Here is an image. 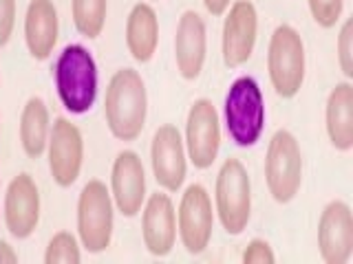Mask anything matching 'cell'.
<instances>
[{
	"instance_id": "1",
	"label": "cell",
	"mask_w": 353,
	"mask_h": 264,
	"mask_svg": "<svg viewBox=\"0 0 353 264\" xmlns=\"http://www.w3.org/2000/svg\"><path fill=\"white\" fill-rule=\"evenodd\" d=\"M104 117L110 135L119 141H135L146 126L148 93L135 69L113 73L104 97Z\"/></svg>"
},
{
	"instance_id": "2",
	"label": "cell",
	"mask_w": 353,
	"mask_h": 264,
	"mask_svg": "<svg viewBox=\"0 0 353 264\" xmlns=\"http://www.w3.org/2000/svg\"><path fill=\"white\" fill-rule=\"evenodd\" d=\"M97 64L86 47L69 44L55 62V91L71 115H86L97 99Z\"/></svg>"
},
{
	"instance_id": "3",
	"label": "cell",
	"mask_w": 353,
	"mask_h": 264,
	"mask_svg": "<svg viewBox=\"0 0 353 264\" xmlns=\"http://www.w3.org/2000/svg\"><path fill=\"white\" fill-rule=\"evenodd\" d=\"M225 128L239 148L256 146L265 130V99L259 82L250 75L236 77L225 95Z\"/></svg>"
},
{
	"instance_id": "4",
	"label": "cell",
	"mask_w": 353,
	"mask_h": 264,
	"mask_svg": "<svg viewBox=\"0 0 353 264\" xmlns=\"http://www.w3.org/2000/svg\"><path fill=\"white\" fill-rule=\"evenodd\" d=\"M305 42L294 27L279 25L270 38L268 73L274 93L294 99L305 84Z\"/></svg>"
},
{
	"instance_id": "5",
	"label": "cell",
	"mask_w": 353,
	"mask_h": 264,
	"mask_svg": "<svg viewBox=\"0 0 353 264\" xmlns=\"http://www.w3.org/2000/svg\"><path fill=\"white\" fill-rule=\"evenodd\" d=\"M214 203L221 227L230 236H241L252 216V181L239 159H228L216 174Z\"/></svg>"
},
{
	"instance_id": "6",
	"label": "cell",
	"mask_w": 353,
	"mask_h": 264,
	"mask_svg": "<svg viewBox=\"0 0 353 264\" xmlns=\"http://www.w3.org/2000/svg\"><path fill=\"white\" fill-rule=\"evenodd\" d=\"M115 225V205L110 190L99 181H88L77 198V238L88 253H102L110 247Z\"/></svg>"
},
{
	"instance_id": "7",
	"label": "cell",
	"mask_w": 353,
	"mask_h": 264,
	"mask_svg": "<svg viewBox=\"0 0 353 264\" xmlns=\"http://www.w3.org/2000/svg\"><path fill=\"white\" fill-rule=\"evenodd\" d=\"M265 183L276 203H292L303 185V152L290 130H276L265 154Z\"/></svg>"
},
{
	"instance_id": "8",
	"label": "cell",
	"mask_w": 353,
	"mask_h": 264,
	"mask_svg": "<svg viewBox=\"0 0 353 264\" xmlns=\"http://www.w3.org/2000/svg\"><path fill=\"white\" fill-rule=\"evenodd\" d=\"M183 143L188 159L196 170L212 168L221 148V119L210 99H196L188 110Z\"/></svg>"
},
{
	"instance_id": "9",
	"label": "cell",
	"mask_w": 353,
	"mask_h": 264,
	"mask_svg": "<svg viewBox=\"0 0 353 264\" xmlns=\"http://www.w3.org/2000/svg\"><path fill=\"white\" fill-rule=\"evenodd\" d=\"M214 229V212L212 201L203 185L192 183L185 187L181 196L179 212H176V234L188 253L199 256L203 253L212 240Z\"/></svg>"
},
{
	"instance_id": "10",
	"label": "cell",
	"mask_w": 353,
	"mask_h": 264,
	"mask_svg": "<svg viewBox=\"0 0 353 264\" xmlns=\"http://www.w3.org/2000/svg\"><path fill=\"white\" fill-rule=\"evenodd\" d=\"M47 154L49 172L60 187H71L80 179L84 165V137L71 119L58 117L53 121Z\"/></svg>"
},
{
	"instance_id": "11",
	"label": "cell",
	"mask_w": 353,
	"mask_h": 264,
	"mask_svg": "<svg viewBox=\"0 0 353 264\" xmlns=\"http://www.w3.org/2000/svg\"><path fill=\"white\" fill-rule=\"evenodd\" d=\"M150 165L157 185L165 192H179L188 174L185 143L176 126L163 124L154 130L150 143Z\"/></svg>"
},
{
	"instance_id": "12",
	"label": "cell",
	"mask_w": 353,
	"mask_h": 264,
	"mask_svg": "<svg viewBox=\"0 0 353 264\" xmlns=\"http://www.w3.org/2000/svg\"><path fill=\"white\" fill-rule=\"evenodd\" d=\"M223 22V38H221V53L223 62L230 69H239L245 64L254 47H256L259 36V14L250 0H236L225 11Z\"/></svg>"
},
{
	"instance_id": "13",
	"label": "cell",
	"mask_w": 353,
	"mask_h": 264,
	"mask_svg": "<svg viewBox=\"0 0 353 264\" xmlns=\"http://www.w3.org/2000/svg\"><path fill=\"white\" fill-rule=\"evenodd\" d=\"M3 223L18 240H27L40 223V190L33 176L20 172L11 179L5 192Z\"/></svg>"
},
{
	"instance_id": "14",
	"label": "cell",
	"mask_w": 353,
	"mask_h": 264,
	"mask_svg": "<svg viewBox=\"0 0 353 264\" xmlns=\"http://www.w3.org/2000/svg\"><path fill=\"white\" fill-rule=\"evenodd\" d=\"M110 198L126 218H135L146 203V172L137 152L121 150L110 170Z\"/></svg>"
},
{
	"instance_id": "15",
	"label": "cell",
	"mask_w": 353,
	"mask_h": 264,
	"mask_svg": "<svg viewBox=\"0 0 353 264\" xmlns=\"http://www.w3.org/2000/svg\"><path fill=\"white\" fill-rule=\"evenodd\" d=\"M318 249L325 264H347L353 253V212L345 201H331L318 220Z\"/></svg>"
},
{
	"instance_id": "16",
	"label": "cell",
	"mask_w": 353,
	"mask_h": 264,
	"mask_svg": "<svg viewBox=\"0 0 353 264\" xmlns=\"http://www.w3.org/2000/svg\"><path fill=\"white\" fill-rule=\"evenodd\" d=\"M141 238L152 256L163 258L176 242V212L165 192L150 194L141 207Z\"/></svg>"
},
{
	"instance_id": "17",
	"label": "cell",
	"mask_w": 353,
	"mask_h": 264,
	"mask_svg": "<svg viewBox=\"0 0 353 264\" xmlns=\"http://www.w3.org/2000/svg\"><path fill=\"white\" fill-rule=\"evenodd\" d=\"M208 53V33L205 22L196 11H183L176 25L174 36V60L181 77L194 82L203 71Z\"/></svg>"
},
{
	"instance_id": "18",
	"label": "cell",
	"mask_w": 353,
	"mask_h": 264,
	"mask_svg": "<svg viewBox=\"0 0 353 264\" xmlns=\"http://www.w3.org/2000/svg\"><path fill=\"white\" fill-rule=\"evenodd\" d=\"M60 18L53 0H31L25 14V44L33 60L44 62L58 44Z\"/></svg>"
},
{
	"instance_id": "19",
	"label": "cell",
	"mask_w": 353,
	"mask_h": 264,
	"mask_svg": "<svg viewBox=\"0 0 353 264\" xmlns=\"http://www.w3.org/2000/svg\"><path fill=\"white\" fill-rule=\"evenodd\" d=\"M327 137L338 152L353 148V86L351 82H338L327 97L325 108Z\"/></svg>"
},
{
	"instance_id": "20",
	"label": "cell",
	"mask_w": 353,
	"mask_h": 264,
	"mask_svg": "<svg viewBox=\"0 0 353 264\" xmlns=\"http://www.w3.org/2000/svg\"><path fill=\"white\" fill-rule=\"evenodd\" d=\"M159 44V18L148 3H137L126 20V49L132 60L146 64L157 53Z\"/></svg>"
},
{
	"instance_id": "21",
	"label": "cell",
	"mask_w": 353,
	"mask_h": 264,
	"mask_svg": "<svg viewBox=\"0 0 353 264\" xmlns=\"http://www.w3.org/2000/svg\"><path fill=\"white\" fill-rule=\"evenodd\" d=\"M51 135L49 108L42 97H29L20 113V146L29 159H38L47 152Z\"/></svg>"
},
{
	"instance_id": "22",
	"label": "cell",
	"mask_w": 353,
	"mask_h": 264,
	"mask_svg": "<svg viewBox=\"0 0 353 264\" xmlns=\"http://www.w3.org/2000/svg\"><path fill=\"white\" fill-rule=\"evenodd\" d=\"M73 25L84 38L95 40L102 36L108 14V0H71Z\"/></svg>"
},
{
	"instance_id": "23",
	"label": "cell",
	"mask_w": 353,
	"mask_h": 264,
	"mask_svg": "<svg viewBox=\"0 0 353 264\" xmlns=\"http://www.w3.org/2000/svg\"><path fill=\"white\" fill-rule=\"evenodd\" d=\"M80 240L71 231H58L44 251V264H80L82 251Z\"/></svg>"
},
{
	"instance_id": "24",
	"label": "cell",
	"mask_w": 353,
	"mask_h": 264,
	"mask_svg": "<svg viewBox=\"0 0 353 264\" xmlns=\"http://www.w3.org/2000/svg\"><path fill=\"white\" fill-rule=\"evenodd\" d=\"M307 5L314 22L323 29H334L345 11V0H307Z\"/></svg>"
},
{
	"instance_id": "25",
	"label": "cell",
	"mask_w": 353,
	"mask_h": 264,
	"mask_svg": "<svg viewBox=\"0 0 353 264\" xmlns=\"http://www.w3.org/2000/svg\"><path fill=\"white\" fill-rule=\"evenodd\" d=\"M338 49V64L342 75L351 80L353 77V20H345V25L340 29V36L336 42Z\"/></svg>"
},
{
	"instance_id": "26",
	"label": "cell",
	"mask_w": 353,
	"mask_h": 264,
	"mask_svg": "<svg viewBox=\"0 0 353 264\" xmlns=\"http://www.w3.org/2000/svg\"><path fill=\"white\" fill-rule=\"evenodd\" d=\"M243 262L245 264H274L276 256L270 247V242H265L261 238L250 240V245L243 251Z\"/></svg>"
},
{
	"instance_id": "27",
	"label": "cell",
	"mask_w": 353,
	"mask_h": 264,
	"mask_svg": "<svg viewBox=\"0 0 353 264\" xmlns=\"http://www.w3.org/2000/svg\"><path fill=\"white\" fill-rule=\"evenodd\" d=\"M16 0H0V47L11 40L16 29Z\"/></svg>"
},
{
	"instance_id": "28",
	"label": "cell",
	"mask_w": 353,
	"mask_h": 264,
	"mask_svg": "<svg viewBox=\"0 0 353 264\" xmlns=\"http://www.w3.org/2000/svg\"><path fill=\"white\" fill-rule=\"evenodd\" d=\"M232 0H203V7L208 9V14L212 16H223Z\"/></svg>"
},
{
	"instance_id": "29",
	"label": "cell",
	"mask_w": 353,
	"mask_h": 264,
	"mask_svg": "<svg viewBox=\"0 0 353 264\" xmlns=\"http://www.w3.org/2000/svg\"><path fill=\"white\" fill-rule=\"evenodd\" d=\"M16 264L18 262V253L14 251V247L9 245V242L0 240V264Z\"/></svg>"
},
{
	"instance_id": "30",
	"label": "cell",
	"mask_w": 353,
	"mask_h": 264,
	"mask_svg": "<svg viewBox=\"0 0 353 264\" xmlns=\"http://www.w3.org/2000/svg\"><path fill=\"white\" fill-rule=\"evenodd\" d=\"M0 135H3V113H0Z\"/></svg>"
},
{
	"instance_id": "31",
	"label": "cell",
	"mask_w": 353,
	"mask_h": 264,
	"mask_svg": "<svg viewBox=\"0 0 353 264\" xmlns=\"http://www.w3.org/2000/svg\"><path fill=\"white\" fill-rule=\"evenodd\" d=\"M0 58H3V51H0ZM0 84H3V75H0Z\"/></svg>"
},
{
	"instance_id": "32",
	"label": "cell",
	"mask_w": 353,
	"mask_h": 264,
	"mask_svg": "<svg viewBox=\"0 0 353 264\" xmlns=\"http://www.w3.org/2000/svg\"><path fill=\"white\" fill-rule=\"evenodd\" d=\"M0 163H3V159H0ZM0 190H3V179H0Z\"/></svg>"
},
{
	"instance_id": "33",
	"label": "cell",
	"mask_w": 353,
	"mask_h": 264,
	"mask_svg": "<svg viewBox=\"0 0 353 264\" xmlns=\"http://www.w3.org/2000/svg\"><path fill=\"white\" fill-rule=\"evenodd\" d=\"M0 225H3V212H0Z\"/></svg>"
}]
</instances>
